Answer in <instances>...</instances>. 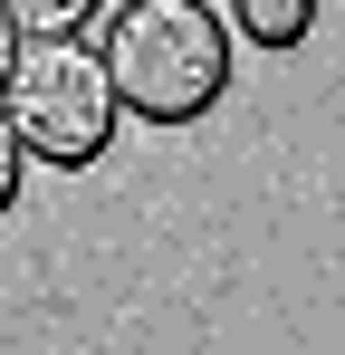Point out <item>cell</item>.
Wrapping results in <instances>:
<instances>
[{
    "mask_svg": "<svg viewBox=\"0 0 345 355\" xmlns=\"http://www.w3.org/2000/svg\"><path fill=\"white\" fill-rule=\"evenodd\" d=\"M96 58H106L115 106L172 135L230 96V19L211 0H125Z\"/></svg>",
    "mask_w": 345,
    "mask_h": 355,
    "instance_id": "obj_1",
    "label": "cell"
},
{
    "mask_svg": "<svg viewBox=\"0 0 345 355\" xmlns=\"http://www.w3.org/2000/svg\"><path fill=\"white\" fill-rule=\"evenodd\" d=\"M0 116H10V135H19L29 164L87 173V164H106L125 106H115L106 58H96L87 39H19V58L0 77Z\"/></svg>",
    "mask_w": 345,
    "mask_h": 355,
    "instance_id": "obj_2",
    "label": "cell"
},
{
    "mask_svg": "<svg viewBox=\"0 0 345 355\" xmlns=\"http://www.w3.org/2000/svg\"><path fill=\"white\" fill-rule=\"evenodd\" d=\"M230 29H240L249 49L288 58V49H307V39H317V0H230Z\"/></svg>",
    "mask_w": 345,
    "mask_h": 355,
    "instance_id": "obj_3",
    "label": "cell"
},
{
    "mask_svg": "<svg viewBox=\"0 0 345 355\" xmlns=\"http://www.w3.org/2000/svg\"><path fill=\"white\" fill-rule=\"evenodd\" d=\"M0 10H10V29H19V39H77L106 0H0Z\"/></svg>",
    "mask_w": 345,
    "mask_h": 355,
    "instance_id": "obj_4",
    "label": "cell"
},
{
    "mask_svg": "<svg viewBox=\"0 0 345 355\" xmlns=\"http://www.w3.org/2000/svg\"><path fill=\"white\" fill-rule=\"evenodd\" d=\"M19 173H29V154H19V135H10V116H0V221L19 211Z\"/></svg>",
    "mask_w": 345,
    "mask_h": 355,
    "instance_id": "obj_5",
    "label": "cell"
},
{
    "mask_svg": "<svg viewBox=\"0 0 345 355\" xmlns=\"http://www.w3.org/2000/svg\"><path fill=\"white\" fill-rule=\"evenodd\" d=\"M10 58H19V29H10V10H0V77H10Z\"/></svg>",
    "mask_w": 345,
    "mask_h": 355,
    "instance_id": "obj_6",
    "label": "cell"
}]
</instances>
